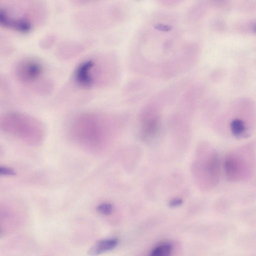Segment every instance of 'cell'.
Here are the masks:
<instances>
[{"instance_id": "277c9868", "label": "cell", "mask_w": 256, "mask_h": 256, "mask_svg": "<svg viewBox=\"0 0 256 256\" xmlns=\"http://www.w3.org/2000/svg\"><path fill=\"white\" fill-rule=\"evenodd\" d=\"M159 119L158 116L150 112L144 114L142 118V126L144 136H152L156 134L159 128Z\"/></svg>"}, {"instance_id": "52a82bcc", "label": "cell", "mask_w": 256, "mask_h": 256, "mask_svg": "<svg viewBox=\"0 0 256 256\" xmlns=\"http://www.w3.org/2000/svg\"><path fill=\"white\" fill-rule=\"evenodd\" d=\"M230 128L232 134L236 136H239L246 130L244 122L238 119L234 120L232 122Z\"/></svg>"}, {"instance_id": "8992f818", "label": "cell", "mask_w": 256, "mask_h": 256, "mask_svg": "<svg viewBox=\"0 0 256 256\" xmlns=\"http://www.w3.org/2000/svg\"><path fill=\"white\" fill-rule=\"evenodd\" d=\"M172 246L170 243H162L156 246L148 256H170Z\"/></svg>"}, {"instance_id": "7c38bea8", "label": "cell", "mask_w": 256, "mask_h": 256, "mask_svg": "<svg viewBox=\"0 0 256 256\" xmlns=\"http://www.w3.org/2000/svg\"><path fill=\"white\" fill-rule=\"evenodd\" d=\"M254 30L255 32L256 33V26L254 27Z\"/></svg>"}, {"instance_id": "30bf717a", "label": "cell", "mask_w": 256, "mask_h": 256, "mask_svg": "<svg viewBox=\"0 0 256 256\" xmlns=\"http://www.w3.org/2000/svg\"><path fill=\"white\" fill-rule=\"evenodd\" d=\"M0 173L3 175H14L16 174L15 172L6 166H0Z\"/></svg>"}, {"instance_id": "9c48e42d", "label": "cell", "mask_w": 256, "mask_h": 256, "mask_svg": "<svg viewBox=\"0 0 256 256\" xmlns=\"http://www.w3.org/2000/svg\"><path fill=\"white\" fill-rule=\"evenodd\" d=\"M96 210L97 211L101 214L109 215L112 212L113 208L111 204L107 202H104L100 204L97 206Z\"/></svg>"}, {"instance_id": "3957f363", "label": "cell", "mask_w": 256, "mask_h": 256, "mask_svg": "<svg viewBox=\"0 0 256 256\" xmlns=\"http://www.w3.org/2000/svg\"><path fill=\"white\" fill-rule=\"evenodd\" d=\"M44 72L42 64L32 58H24L18 62L16 68L17 78L20 81L32 84L40 79Z\"/></svg>"}, {"instance_id": "7a4b0ae2", "label": "cell", "mask_w": 256, "mask_h": 256, "mask_svg": "<svg viewBox=\"0 0 256 256\" xmlns=\"http://www.w3.org/2000/svg\"><path fill=\"white\" fill-rule=\"evenodd\" d=\"M100 116L94 114H87L80 116L74 122V132L76 136L82 143L90 146H96L100 142L102 130Z\"/></svg>"}, {"instance_id": "6da1fadb", "label": "cell", "mask_w": 256, "mask_h": 256, "mask_svg": "<svg viewBox=\"0 0 256 256\" xmlns=\"http://www.w3.org/2000/svg\"><path fill=\"white\" fill-rule=\"evenodd\" d=\"M45 8L36 2H8L0 4V22L4 26L27 32L44 20Z\"/></svg>"}, {"instance_id": "5b68a950", "label": "cell", "mask_w": 256, "mask_h": 256, "mask_svg": "<svg viewBox=\"0 0 256 256\" xmlns=\"http://www.w3.org/2000/svg\"><path fill=\"white\" fill-rule=\"evenodd\" d=\"M118 244L116 238H108L98 240L88 250L90 256H96L114 249Z\"/></svg>"}, {"instance_id": "8fae6325", "label": "cell", "mask_w": 256, "mask_h": 256, "mask_svg": "<svg viewBox=\"0 0 256 256\" xmlns=\"http://www.w3.org/2000/svg\"><path fill=\"white\" fill-rule=\"evenodd\" d=\"M182 200L180 199H174L171 200L170 202V206L171 207H176L182 204Z\"/></svg>"}, {"instance_id": "ba28073f", "label": "cell", "mask_w": 256, "mask_h": 256, "mask_svg": "<svg viewBox=\"0 0 256 256\" xmlns=\"http://www.w3.org/2000/svg\"><path fill=\"white\" fill-rule=\"evenodd\" d=\"M225 170L227 174L232 178L237 170L236 162L233 160H228L225 162Z\"/></svg>"}]
</instances>
